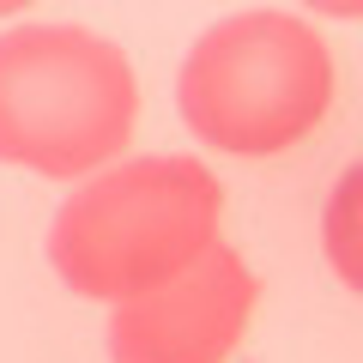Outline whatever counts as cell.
Listing matches in <instances>:
<instances>
[{"label": "cell", "instance_id": "1", "mask_svg": "<svg viewBox=\"0 0 363 363\" xmlns=\"http://www.w3.org/2000/svg\"><path fill=\"white\" fill-rule=\"evenodd\" d=\"M218 218L224 182L200 157H128L61 200L49 224V267L79 297L128 303L218 248Z\"/></svg>", "mask_w": 363, "mask_h": 363}, {"label": "cell", "instance_id": "2", "mask_svg": "<svg viewBox=\"0 0 363 363\" xmlns=\"http://www.w3.org/2000/svg\"><path fill=\"white\" fill-rule=\"evenodd\" d=\"M339 67L321 30L297 13H230L188 49L176 73V109L200 145L230 157H279L327 121Z\"/></svg>", "mask_w": 363, "mask_h": 363}, {"label": "cell", "instance_id": "3", "mask_svg": "<svg viewBox=\"0 0 363 363\" xmlns=\"http://www.w3.org/2000/svg\"><path fill=\"white\" fill-rule=\"evenodd\" d=\"M140 79L85 25H18L0 37V164L30 176H97L133 140Z\"/></svg>", "mask_w": 363, "mask_h": 363}, {"label": "cell", "instance_id": "4", "mask_svg": "<svg viewBox=\"0 0 363 363\" xmlns=\"http://www.w3.org/2000/svg\"><path fill=\"white\" fill-rule=\"evenodd\" d=\"M260 303V279L230 242L206 248L169 285L109 315V363H230Z\"/></svg>", "mask_w": 363, "mask_h": 363}, {"label": "cell", "instance_id": "5", "mask_svg": "<svg viewBox=\"0 0 363 363\" xmlns=\"http://www.w3.org/2000/svg\"><path fill=\"white\" fill-rule=\"evenodd\" d=\"M321 248H327V267L339 272V285L363 297V164H351L327 194Z\"/></svg>", "mask_w": 363, "mask_h": 363}]
</instances>
